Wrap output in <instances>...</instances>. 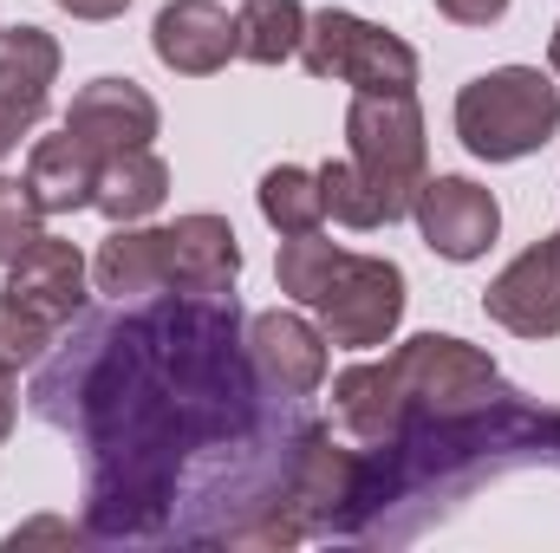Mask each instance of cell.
I'll return each mask as SVG.
<instances>
[{"label": "cell", "mask_w": 560, "mask_h": 553, "mask_svg": "<svg viewBox=\"0 0 560 553\" xmlns=\"http://www.w3.org/2000/svg\"><path fill=\"white\" fill-rule=\"evenodd\" d=\"M170 248V293H229L242 274V242L222 215H176L163 228Z\"/></svg>", "instance_id": "obj_12"}, {"label": "cell", "mask_w": 560, "mask_h": 553, "mask_svg": "<svg viewBox=\"0 0 560 553\" xmlns=\"http://www.w3.org/2000/svg\"><path fill=\"white\" fill-rule=\"evenodd\" d=\"M156 125H163V111H156V98L143 92L138 79H92V85L72 98V111H66V131L79 143H92L98 156L150 150Z\"/></svg>", "instance_id": "obj_9"}, {"label": "cell", "mask_w": 560, "mask_h": 553, "mask_svg": "<svg viewBox=\"0 0 560 553\" xmlns=\"http://www.w3.org/2000/svg\"><path fill=\"white\" fill-rule=\"evenodd\" d=\"M92 280L98 293H112L118 306L125 299H150L170 286V248H163V228H138V222H118L98 255H92Z\"/></svg>", "instance_id": "obj_14"}, {"label": "cell", "mask_w": 560, "mask_h": 553, "mask_svg": "<svg viewBox=\"0 0 560 553\" xmlns=\"http://www.w3.org/2000/svg\"><path fill=\"white\" fill-rule=\"evenodd\" d=\"M33 235H46V209L33 202L26 176H0V268H7Z\"/></svg>", "instance_id": "obj_22"}, {"label": "cell", "mask_w": 560, "mask_h": 553, "mask_svg": "<svg viewBox=\"0 0 560 553\" xmlns=\"http://www.w3.org/2000/svg\"><path fill=\"white\" fill-rule=\"evenodd\" d=\"M92 528H72V521H59V515H46V521H26V528H13L7 534V548L20 553V548H33V541H66V548H79Z\"/></svg>", "instance_id": "obj_23"}, {"label": "cell", "mask_w": 560, "mask_h": 553, "mask_svg": "<svg viewBox=\"0 0 560 553\" xmlns=\"http://www.w3.org/2000/svg\"><path fill=\"white\" fill-rule=\"evenodd\" d=\"M13 411H20V391H13V372L0 365V443L13 436Z\"/></svg>", "instance_id": "obj_26"}, {"label": "cell", "mask_w": 560, "mask_h": 553, "mask_svg": "<svg viewBox=\"0 0 560 553\" xmlns=\"http://www.w3.org/2000/svg\"><path fill=\"white\" fill-rule=\"evenodd\" d=\"M52 79H59V39L46 26H0V105L33 131L46 118V98H52Z\"/></svg>", "instance_id": "obj_13"}, {"label": "cell", "mask_w": 560, "mask_h": 553, "mask_svg": "<svg viewBox=\"0 0 560 553\" xmlns=\"http://www.w3.org/2000/svg\"><path fill=\"white\" fill-rule=\"evenodd\" d=\"M436 13L456 20V26H495L509 13V0H436Z\"/></svg>", "instance_id": "obj_24"}, {"label": "cell", "mask_w": 560, "mask_h": 553, "mask_svg": "<svg viewBox=\"0 0 560 553\" xmlns=\"http://www.w3.org/2000/svg\"><path fill=\"white\" fill-rule=\"evenodd\" d=\"M59 7H66L72 20H118L131 0H59Z\"/></svg>", "instance_id": "obj_25"}, {"label": "cell", "mask_w": 560, "mask_h": 553, "mask_svg": "<svg viewBox=\"0 0 560 553\" xmlns=\"http://www.w3.org/2000/svg\"><path fill=\"white\" fill-rule=\"evenodd\" d=\"M248 358H255L261 385L280 398H313L326 385V332L287 306L248 319Z\"/></svg>", "instance_id": "obj_8"}, {"label": "cell", "mask_w": 560, "mask_h": 553, "mask_svg": "<svg viewBox=\"0 0 560 553\" xmlns=\"http://www.w3.org/2000/svg\"><path fill=\"white\" fill-rule=\"evenodd\" d=\"M548 66H555V79H560V20H555V39H548Z\"/></svg>", "instance_id": "obj_28"}, {"label": "cell", "mask_w": 560, "mask_h": 553, "mask_svg": "<svg viewBox=\"0 0 560 553\" xmlns=\"http://www.w3.org/2000/svg\"><path fill=\"white\" fill-rule=\"evenodd\" d=\"M560 131V85L535 66H495L456 92V138L482 163H522Z\"/></svg>", "instance_id": "obj_2"}, {"label": "cell", "mask_w": 560, "mask_h": 553, "mask_svg": "<svg viewBox=\"0 0 560 553\" xmlns=\"http://www.w3.org/2000/svg\"><path fill=\"white\" fill-rule=\"evenodd\" d=\"M332 261H339V242H326L319 228L313 235H280V255H275L280 293L293 306H313V293H319V280L332 274Z\"/></svg>", "instance_id": "obj_20"}, {"label": "cell", "mask_w": 560, "mask_h": 553, "mask_svg": "<svg viewBox=\"0 0 560 553\" xmlns=\"http://www.w3.org/2000/svg\"><path fill=\"white\" fill-rule=\"evenodd\" d=\"M489 398H502L495 358L450 332H418L392 358H365L332 378V416L365 449H385L411 416H463Z\"/></svg>", "instance_id": "obj_1"}, {"label": "cell", "mask_w": 560, "mask_h": 553, "mask_svg": "<svg viewBox=\"0 0 560 553\" xmlns=\"http://www.w3.org/2000/svg\"><path fill=\"white\" fill-rule=\"evenodd\" d=\"M170 202V163L156 150H118L98 163V189H92V209L118 228V222H150L156 209Z\"/></svg>", "instance_id": "obj_16"}, {"label": "cell", "mask_w": 560, "mask_h": 553, "mask_svg": "<svg viewBox=\"0 0 560 553\" xmlns=\"http://www.w3.org/2000/svg\"><path fill=\"white\" fill-rule=\"evenodd\" d=\"M20 138H26V125H20V118L0 105V156H13V150H20Z\"/></svg>", "instance_id": "obj_27"}, {"label": "cell", "mask_w": 560, "mask_h": 553, "mask_svg": "<svg viewBox=\"0 0 560 553\" xmlns=\"http://www.w3.org/2000/svg\"><path fill=\"white\" fill-rule=\"evenodd\" d=\"M482 313L502 332H515V339H555L560 332V242L555 235L522 248L502 274L489 280Z\"/></svg>", "instance_id": "obj_7"}, {"label": "cell", "mask_w": 560, "mask_h": 553, "mask_svg": "<svg viewBox=\"0 0 560 553\" xmlns=\"http://www.w3.org/2000/svg\"><path fill=\"white\" fill-rule=\"evenodd\" d=\"M555 242H560V228H555Z\"/></svg>", "instance_id": "obj_29"}, {"label": "cell", "mask_w": 560, "mask_h": 553, "mask_svg": "<svg viewBox=\"0 0 560 553\" xmlns=\"http://www.w3.org/2000/svg\"><path fill=\"white\" fill-rule=\"evenodd\" d=\"M411 222H418L423 248L443 255V261H482L502 235V202L469 183V176H423L418 202H411Z\"/></svg>", "instance_id": "obj_6"}, {"label": "cell", "mask_w": 560, "mask_h": 553, "mask_svg": "<svg viewBox=\"0 0 560 553\" xmlns=\"http://www.w3.org/2000/svg\"><path fill=\"white\" fill-rule=\"evenodd\" d=\"M300 39H306V7L300 0H242V13H235V59L280 66V59H300Z\"/></svg>", "instance_id": "obj_17"}, {"label": "cell", "mask_w": 560, "mask_h": 553, "mask_svg": "<svg viewBox=\"0 0 560 553\" xmlns=\"http://www.w3.org/2000/svg\"><path fill=\"white\" fill-rule=\"evenodd\" d=\"M300 66L313 79H339L352 92H418V52L359 20V13H306V39H300Z\"/></svg>", "instance_id": "obj_4"}, {"label": "cell", "mask_w": 560, "mask_h": 553, "mask_svg": "<svg viewBox=\"0 0 560 553\" xmlns=\"http://www.w3.org/2000/svg\"><path fill=\"white\" fill-rule=\"evenodd\" d=\"M98 150L79 143L72 131L59 138H39L26 156V189L46 215H72V209H92V189H98Z\"/></svg>", "instance_id": "obj_15"}, {"label": "cell", "mask_w": 560, "mask_h": 553, "mask_svg": "<svg viewBox=\"0 0 560 553\" xmlns=\"http://www.w3.org/2000/svg\"><path fill=\"white\" fill-rule=\"evenodd\" d=\"M319 196H326V215L332 222H346V228H385L392 222V209H385V196H378V183L352 163V156H339V163H319Z\"/></svg>", "instance_id": "obj_19"}, {"label": "cell", "mask_w": 560, "mask_h": 553, "mask_svg": "<svg viewBox=\"0 0 560 553\" xmlns=\"http://www.w3.org/2000/svg\"><path fill=\"white\" fill-rule=\"evenodd\" d=\"M313 313H319V332L326 345L339 352H372L398 332L405 319V268L385 261V255H346L332 261V274L319 280L313 293Z\"/></svg>", "instance_id": "obj_5"}, {"label": "cell", "mask_w": 560, "mask_h": 553, "mask_svg": "<svg viewBox=\"0 0 560 553\" xmlns=\"http://www.w3.org/2000/svg\"><path fill=\"white\" fill-rule=\"evenodd\" d=\"M346 143H352V163L378 183L392 222L411 215L423 189V163H430V143H423V111L418 92H359L352 111H346Z\"/></svg>", "instance_id": "obj_3"}, {"label": "cell", "mask_w": 560, "mask_h": 553, "mask_svg": "<svg viewBox=\"0 0 560 553\" xmlns=\"http://www.w3.org/2000/svg\"><path fill=\"white\" fill-rule=\"evenodd\" d=\"M85 255L72 248V242H59V235H33L13 261H7V299H20V306H33L39 319H52V326H66V319H79L85 313Z\"/></svg>", "instance_id": "obj_10"}, {"label": "cell", "mask_w": 560, "mask_h": 553, "mask_svg": "<svg viewBox=\"0 0 560 553\" xmlns=\"http://www.w3.org/2000/svg\"><path fill=\"white\" fill-rule=\"evenodd\" d=\"M46 345H52V319H39L33 306H20V299L0 293V365L26 372V365L46 358Z\"/></svg>", "instance_id": "obj_21"}, {"label": "cell", "mask_w": 560, "mask_h": 553, "mask_svg": "<svg viewBox=\"0 0 560 553\" xmlns=\"http://www.w3.org/2000/svg\"><path fill=\"white\" fill-rule=\"evenodd\" d=\"M261 215L275 235H313L326 222V196H319V169H300V163H275L255 189Z\"/></svg>", "instance_id": "obj_18"}, {"label": "cell", "mask_w": 560, "mask_h": 553, "mask_svg": "<svg viewBox=\"0 0 560 553\" xmlns=\"http://www.w3.org/2000/svg\"><path fill=\"white\" fill-rule=\"evenodd\" d=\"M150 52L176 72V79H209L235 59V20L215 0H170L150 20Z\"/></svg>", "instance_id": "obj_11"}]
</instances>
